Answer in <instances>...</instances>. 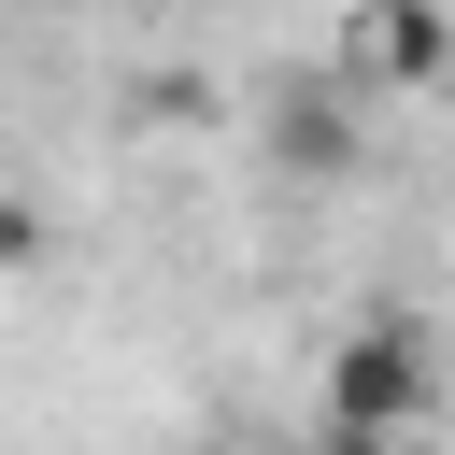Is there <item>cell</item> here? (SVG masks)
Here are the masks:
<instances>
[{
	"label": "cell",
	"instance_id": "6da1fadb",
	"mask_svg": "<svg viewBox=\"0 0 455 455\" xmlns=\"http://www.w3.org/2000/svg\"><path fill=\"white\" fill-rule=\"evenodd\" d=\"M327 427H341V441H355V427H427V355H412V327H370V341L327 355Z\"/></svg>",
	"mask_w": 455,
	"mask_h": 455
},
{
	"label": "cell",
	"instance_id": "7a4b0ae2",
	"mask_svg": "<svg viewBox=\"0 0 455 455\" xmlns=\"http://www.w3.org/2000/svg\"><path fill=\"white\" fill-rule=\"evenodd\" d=\"M355 71H384V85H455V0H355Z\"/></svg>",
	"mask_w": 455,
	"mask_h": 455
},
{
	"label": "cell",
	"instance_id": "3957f363",
	"mask_svg": "<svg viewBox=\"0 0 455 455\" xmlns=\"http://www.w3.org/2000/svg\"><path fill=\"white\" fill-rule=\"evenodd\" d=\"M270 156L313 171V185H341L355 171V85H284L270 100Z\"/></svg>",
	"mask_w": 455,
	"mask_h": 455
}]
</instances>
